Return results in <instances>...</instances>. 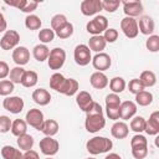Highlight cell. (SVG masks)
<instances>
[{"instance_id": "cell-1", "label": "cell", "mask_w": 159, "mask_h": 159, "mask_svg": "<svg viewBox=\"0 0 159 159\" xmlns=\"http://www.w3.org/2000/svg\"><path fill=\"white\" fill-rule=\"evenodd\" d=\"M86 122H84V127L86 130L89 133H97L101 129L104 128L106 125V119L103 116V109L101 107L99 103L93 102V104L91 106V108L86 112Z\"/></svg>"}, {"instance_id": "cell-2", "label": "cell", "mask_w": 159, "mask_h": 159, "mask_svg": "<svg viewBox=\"0 0 159 159\" xmlns=\"http://www.w3.org/2000/svg\"><path fill=\"white\" fill-rule=\"evenodd\" d=\"M112 147H113V142L107 137H93L86 143L87 152L91 153L92 155L107 153L112 149Z\"/></svg>"}, {"instance_id": "cell-3", "label": "cell", "mask_w": 159, "mask_h": 159, "mask_svg": "<svg viewBox=\"0 0 159 159\" xmlns=\"http://www.w3.org/2000/svg\"><path fill=\"white\" fill-rule=\"evenodd\" d=\"M86 29H87V32L92 34L93 36L101 35L102 32H104L108 29V20L103 15H97L91 21L87 22Z\"/></svg>"}, {"instance_id": "cell-4", "label": "cell", "mask_w": 159, "mask_h": 159, "mask_svg": "<svg viewBox=\"0 0 159 159\" xmlns=\"http://www.w3.org/2000/svg\"><path fill=\"white\" fill-rule=\"evenodd\" d=\"M66 61V52L61 47H55L50 51L48 58H47V65L50 70H60Z\"/></svg>"}, {"instance_id": "cell-5", "label": "cell", "mask_w": 159, "mask_h": 159, "mask_svg": "<svg viewBox=\"0 0 159 159\" xmlns=\"http://www.w3.org/2000/svg\"><path fill=\"white\" fill-rule=\"evenodd\" d=\"M73 58L78 66H87L92 61L91 50L88 48L87 45H83V43L77 45L73 51Z\"/></svg>"}, {"instance_id": "cell-6", "label": "cell", "mask_w": 159, "mask_h": 159, "mask_svg": "<svg viewBox=\"0 0 159 159\" xmlns=\"http://www.w3.org/2000/svg\"><path fill=\"white\" fill-rule=\"evenodd\" d=\"M20 42V35L15 30H7L4 36L0 40V47L2 50H12L17 47V43Z\"/></svg>"}, {"instance_id": "cell-7", "label": "cell", "mask_w": 159, "mask_h": 159, "mask_svg": "<svg viewBox=\"0 0 159 159\" xmlns=\"http://www.w3.org/2000/svg\"><path fill=\"white\" fill-rule=\"evenodd\" d=\"M120 29L123 31V34L125 35V37L128 39H134L138 36V22L133 17H128L125 16L124 19H122L120 21Z\"/></svg>"}, {"instance_id": "cell-8", "label": "cell", "mask_w": 159, "mask_h": 159, "mask_svg": "<svg viewBox=\"0 0 159 159\" xmlns=\"http://www.w3.org/2000/svg\"><path fill=\"white\" fill-rule=\"evenodd\" d=\"M2 106L6 111H9L10 113L12 114H19L22 112L24 109V99L21 97H17V96H10V97H6L2 102Z\"/></svg>"}, {"instance_id": "cell-9", "label": "cell", "mask_w": 159, "mask_h": 159, "mask_svg": "<svg viewBox=\"0 0 159 159\" xmlns=\"http://www.w3.org/2000/svg\"><path fill=\"white\" fill-rule=\"evenodd\" d=\"M39 147H40L41 153L45 154V155H47V157L55 155L58 152V149H60L58 142L56 139H53L52 137H45V138H42L40 140Z\"/></svg>"}, {"instance_id": "cell-10", "label": "cell", "mask_w": 159, "mask_h": 159, "mask_svg": "<svg viewBox=\"0 0 159 159\" xmlns=\"http://www.w3.org/2000/svg\"><path fill=\"white\" fill-rule=\"evenodd\" d=\"M25 119H26L25 122H26L29 125L34 127V128L37 129V130H41L42 124H43V122H45V119H43V113H42L40 109H37V108L30 109V111L26 113Z\"/></svg>"}, {"instance_id": "cell-11", "label": "cell", "mask_w": 159, "mask_h": 159, "mask_svg": "<svg viewBox=\"0 0 159 159\" xmlns=\"http://www.w3.org/2000/svg\"><path fill=\"white\" fill-rule=\"evenodd\" d=\"M5 4L10 6H15L22 12H32L37 9L39 2L35 0H5Z\"/></svg>"}, {"instance_id": "cell-12", "label": "cell", "mask_w": 159, "mask_h": 159, "mask_svg": "<svg viewBox=\"0 0 159 159\" xmlns=\"http://www.w3.org/2000/svg\"><path fill=\"white\" fill-rule=\"evenodd\" d=\"M102 10V0H83L81 2V12L84 16H92Z\"/></svg>"}, {"instance_id": "cell-13", "label": "cell", "mask_w": 159, "mask_h": 159, "mask_svg": "<svg viewBox=\"0 0 159 159\" xmlns=\"http://www.w3.org/2000/svg\"><path fill=\"white\" fill-rule=\"evenodd\" d=\"M92 65L98 72H103L111 67L112 60H111L109 55H107L104 52H99V53H96L94 57L92 58Z\"/></svg>"}, {"instance_id": "cell-14", "label": "cell", "mask_w": 159, "mask_h": 159, "mask_svg": "<svg viewBox=\"0 0 159 159\" xmlns=\"http://www.w3.org/2000/svg\"><path fill=\"white\" fill-rule=\"evenodd\" d=\"M123 5V11L128 17L139 16L143 12V4L140 1H120Z\"/></svg>"}, {"instance_id": "cell-15", "label": "cell", "mask_w": 159, "mask_h": 159, "mask_svg": "<svg viewBox=\"0 0 159 159\" xmlns=\"http://www.w3.org/2000/svg\"><path fill=\"white\" fill-rule=\"evenodd\" d=\"M12 60L17 66H24L30 60V51L25 46H17L12 51Z\"/></svg>"}, {"instance_id": "cell-16", "label": "cell", "mask_w": 159, "mask_h": 159, "mask_svg": "<svg viewBox=\"0 0 159 159\" xmlns=\"http://www.w3.org/2000/svg\"><path fill=\"white\" fill-rule=\"evenodd\" d=\"M137 113V104L132 101H124L119 106V118L120 119H130Z\"/></svg>"}, {"instance_id": "cell-17", "label": "cell", "mask_w": 159, "mask_h": 159, "mask_svg": "<svg viewBox=\"0 0 159 159\" xmlns=\"http://www.w3.org/2000/svg\"><path fill=\"white\" fill-rule=\"evenodd\" d=\"M144 132L149 135H157L159 133V112L155 111L149 116V119L145 120Z\"/></svg>"}, {"instance_id": "cell-18", "label": "cell", "mask_w": 159, "mask_h": 159, "mask_svg": "<svg viewBox=\"0 0 159 159\" xmlns=\"http://www.w3.org/2000/svg\"><path fill=\"white\" fill-rule=\"evenodd\" d=\"M93 102L94 101L92 99V96L87 91H80V93H77V96H76V103H77V106L84 113L91 108V106L93 104Z\"/></svg>"}, {"instance_id": "cell-19", "label": "cell", "mask_w": 159, "mask_h": 159, "mask_svg": "<svg viewBox=\"0 0 159 159\" xmlns=\"http://www.w3.org/2000/svg\"><path fill=\"white\" fill-rule=\"evenodd\" d=\"M89 82H91V86L96 89H103L108 86V77L103 73V72H93L89 77Z\"/></svg>"}, {"instance_id": "cell-20", "label": "cell", "mask_w": 159, "mask_h": 159, "mask_svg": "<svg viewBox=\"0 0 159 159\" xmlns=\"http://www.w3.org/2000/svg\"><path fill=\"white\" fill-rule=\"evenodd\" d=\"M32 99L36 104L40 106H47L51 102V94L45 88H37L32 92Z\"/></svg>"}, {"instance_id": "cell-21", "label": "cell", "mask_w": 159, "mask_h": 159, "mask_svg": "<svg viewBox=\"0 0 159 159\" xmlns=\"http://www.w3.org/2000/svg\"><path fill=\"white\" fill-rule=\"evenodd\" d=\"M154 20L150 16H142L139 19V24H138V30L143 34V35H148L150 36L154 32Z\"/></svg>"}, {"instance_id": "cell-22", "label": "cell", "mask_w": 159, "mask_h": 159, "mask_svg": "<svg viewBox=\"0 0 159 159\" xmlns=\"http://www.w3.org/2000/svg\"><path fill=\"white\" fill-rule=\"evenodd\" d=\"M106 40L103 39L102 35H96V36H92L89 40H88V48L91 51H94L97 53L102 52L104 48H106Z\"/></svg>"}, {"instance_id": "cell-23", "label": "cell", "mask_w": 159, "mask_h": 159, "mask_svg": "<svg viewBox=\"0 0 159 159\" xmlns=\"http://www.w3.org/2000/svg\"><path fill=\"white\" fill-rule=\"evenodd\" d=\"M78 87H80V84H78V82L75 78H66L65 82H63V86H62V88L60 91V93L71 97V96L77 93Z\"/></svg>"}, {"instance_id": "cell-24", "label": "cell", "mask_w": 159, "mask_h": 159, "mask_svg": "<svg viewBox=\"0 0 159 159\" xmlns=\"http://www.w3.org/2000/svg\"><path fill=\"white\" fill-rule=\"evenodd\" d=\"M111 133L117 139H124L129 133V128L124 122H116L111 128Z\"/></svg>"}, {"instance_id": "cell-25", "label": "cell", "mask_w": 159, "mask_h": 159, "mask_svg": "<svg viewBox=\"0 0 159 159\" xmlns=\"http://www.w3.org/2000/svg\"><path fill=\"white\" fill-rule=\"evenodd\" d=\"M32 55H34V57H35L36 61H39V62H43V61H46V60L48 58L50 50H48V47H47L46 45L40 43V45H36V46L34 47V50H32Z\"/></svg>"}, {"instance_id": "cell-26", "label": "cell", "mask_w": 159, "mask_h": 159, "mask_svg": "<svg viewBox=\"0 0 159 159\" xmlns=\"http://www.w3.org/2000/svg\"><path fill=\"white\" fill-rule=\"evenodd\" d=\"M41 132L46 137H53L58 132V123L55 119H47V120L43 122L42 128H41Z\"/></svg>"}, {"instance_id": "cell-27", "label": "cell", "mask_w": 159, "mask_h": 159, "mask_svg": "<svg viewBox=\"0 0 159 159\" xmlns=\"http://www.w3.org/2000/svg\"><path fill=\"white\" fill-rule=\"evenodd\" d=\"M11 133L14 134V135H16V137H20V135H22V134H25L26 132H27V123L24 120V119H20V118H17V119H15V120H12V123H11Z\"/></svg>"}, {"instance_id": "cell-28", "label": "cell", "mask_w": 159, "mask_h": 159, "mask_svg": "<svg viewBox=\"0 0 159 159\" xmlns=\"http://www.w3.org/2000/svg\"><path fill=\"white\" fill-rule=\"evenodd\" d=\"M37 80H39V76L35 71H25L22 80H21V84L26 88H31V87L36 86Z\"/></svg>"}, {"instance_id": "cell-29", "label": "cell", "mask_w": 159, "mask_h": 159, "mask_svg": "<svg viewBox=\"0 0 159 159\" xmlns=\"http://www.w3.org/2000/svg\"><path fill=\"white\" fill-rule=\"evenodd\" d=\"M139 81L142 82V84L145 87H153L155 83H157V76L153 71H143L140 73V77H139Z\"/></svg>"}, {"instance_id": "cell-30", "label": "cell", "mask_w": 159, "mask_h": 159, "mask_svg": "<svg viewBox=\"0 0 159 159\" xmlns=\"http://www.w3.org/2000/svg\"><path fill=\"white\" fill-rule=\"evenodd\" d=\"M16 142H17L19 148H20L21 150H25V152L31 150L32 147H34V138H32V135H30V134H27V133H25V134L17 137V140H16Z\"/></svg>"}, {"instance_id": "cell-31", "label": "cell", "mask_w": 159, "mask_h": 159, "mask_svg": "<svg viewBox=\"0 0 159 159\" xmlns=\"http://www.w3.org/2000/svg\"><path fill=\"white\" fill-rule=\"evenodd\" d=\"M1 155L4 159H22L21 152L11 145H4L1 148Z\"/></svg>"}, {"instance_id": "cell-32", "label": "cell", "mask_w": 159, "mask_h": 159, "mask_svg": "<svg viewBox=\"0 0 159 159\" xmlns=\"http://www.w3.org/2000/svg\"><path fill=\"white\" fill-rule=\"evenodd\" d=\"M109 88L113 93H120L125 89V81L122 77H113L109 82Z\"/></svg>"}, {"instance_id": "cell-33", "label": "cell", "mask_w": 159, "mask_h": 159, "mask_svg": "<svg viewBox=\"0 0 159 159\" xmlns=\"http://www.w3.org/2000/svg\"><path fill=\"white\" fill-rule=\"evenodd\" d=\"M135 102L142 107H147L153 102V94L148 91H142L135 94Z\"/></svg>"}, {"instance_id": "cell-34", "label": "cell", "mask_w": 159, "mask_h": 159, "mask_svg": "<svg viewBox=\"0 0 159 159\" xmlns=\"http://www.w3.org/2000/svg\"><path fill=\"white\" fill-rule=\"evenodd\" d=\"M41 25H42V21H41V19H40L39 16H36V15L30 14V15H27L26 19H25V26H26L29 30H31V31L39 30V29L41 27Z\"/></svg>"}, {"instance_id": "cell-35", "label": "cell", "mask_w": 159, "mask_h": 159, "mask_svg": "<svg viewBox=\"0 0 159 159\" xmlns=\"http://www.w3.org/2000/svg\"><path fill=\"white\" fill-rule=\"evenodd\" d=\"M65 80H66V78H65L63 75L56 72V73H53V75L51 76V78H50V87H51L52 89H55L56 92H60L61 88H62V86H63Z\"/></svg>"}, {"instance_id": "cell-36", "label": "cell", "mask_w": 159, "mask_h": 159, "mask_svg": "<svg viewBox=\"0 0 159 159\" xmlns=\"http://www.w3.org/2000/svg\"><path fill=\"white\" fill-rule=\"evenodd\" d=\"M144 128H145V119L143 117L137 116L130 120V129L137 134H140L142 132H144Z\"/></svg>"}, {"instance_id": "cell-37", "label": "cell", "mask_w": 159, "mask_h": 159, "mask_svg": "<svg viewBox=\"0 0 159 159\" xmlns=\"http://www.w3.org/2000/svg\"><path fill=\"white\" fill-rule=\"evenodd\" d=\"M67 17L63 15V14H57L55 15L52 19H51V30L53 31H57L60 30L62 26H65L67 24Z\"/></svg>"}, {"instance_id": "cell-38", "label": "cell", "mask_w": 159, "mask_h": 159, "mask_svg": "<svg viewBox=\"0 0 159 159\" xmlns=\"http://www.w3.org/2000/svg\"><path fill=\"white\" fill-rule=\"evenodd\" d=\"M25 73V70L21 67V66H16L14 68L10 70V81L15 84V83H21V80H22V76Z\"/></svg>"}, {"instance_id": "cell-39", "label": "cell", "mask_w": 159, "mask_h": 159, "mask_svg": "<svg viewBox=\"0 0 159 159\" xmlns=\"http://www.w3.org/2000/svg\"><path fill=\"white\" fill-rule=\"evenodd\" d=\"M15 89L14 83L10 80H1L0 81V96H5L9 97V94H11Z\"/></svg>"}, {"instance_id": "cell-40", "label": "cell", "mask_w": 159, "mask_h": 159, "mask_svg": "<svg viewBox=\"0 0 159 159\" xmlns=\"http://www.w3.org/2000/svg\"><path fill=\"white\" fill-rule=\"evenodd\" d=\"M53 39H55V31L53 30H51V29H42V30H40V32H39V40L43 45L53 41Z\"/></svg>"}, {"instance_id": "cell-41", "label": "cell", "mask_w": 159, "mask_h": 159, "mask_svg": "<svg viewBox=\"0 0 159 159\" xmlns=\"http://www.w3.org/2000/svg\"><path fill=\"white\" fill-rule=\"evenodd\" d=\"M73 34V25L71 22H67L65 26H62L60 30L55 31V35H57L60 39L65 40V39H68L70 36H72Z\"/></svg>"}, {"instance_id": "cell-42", "label": "cell", "mask_w": 159, "mask_h": 159, "mask_svg": "<svg viewBox=\"0 0 159 159\" xmlns=\"http://www.w3.org/2000/svg\"><path fill=\"white\" fill-rule=\"evenodd\" d=\"M145 47L150 52H158L159 51V36L158 35H150L145 41Z\"/></svg>"}, {"instance_id": "cell-43", "label": "cell", "mask_w": 159, "mask_h": 159, "mask_svg": "<svg viewBox=\"0 0 159 159\" xmlns=\"http://www.w3.org/2000/svg\"><path fill=\"white\" fill-rule=\"evenodd\" d=\"M132 155L135 159H144L148 155V145H137L132 147Z\"/></svg>"}, {"instance_id": "cell-44", "label": "cell", "mask_w": 159, "mask_h": 159, "mask_svg": "<svg viewBox=\"0 0 159 159\" xmlns=\"http://www.w3.org/2000/svg\"><path fill=\"white\" fill-rule=\"evenodd\" d=\"M128 89H129L130 93L137 94V93L144 91V86L142 84V82L139 81V78H133V80H130L129 83H128Z\"/></svg>"}, {"instance_id": "cell-45", "label": "cell", "mask_w": 159, "mask_h": 159, "mask_svg": "<svg viewBox=\"0 0 159 159\" xmlns=\"http://www.w3.org/2000/svg\"><path fill=\"white\" fill-rule=\"evenodd\" d=\"M119 5H120L119 0H103L102 1V10H106L107 12H114Z\"/></svg>"}, {"instance_id": "cell-46", "label": "cell", "mask_w": 159, "mask_h": 159, "mask_svg": "<svg viewBox=\"0 0 159 159\" xmlns=\"http://www.w3.org/2000/svg\"><path fill=\"white\" fill-rule=\"evenodd\" d=\"M122 103L120 98L116 93H111L106 97V107H119Z\"/></svg>"}, {"instance_id": "cell-47", "label": "cell", "mask_w": 159, "mask_h": 159, "mask_svg": "<svg viewBox=\"0 0 159 159\" xmlns=\"http://www.w3.org/2000/svg\"><path fill=\"white\" fill-rule=\"evenodd\" d=\"M12 120L7 116H0V133H7L11 129Z\"/></svg>"}, {"instance_id": "cell-48", "label": "cell", "mask_w": 159, "mask_h": 159, "mask_svg": "<svg viewBox=\"0 0 159 159\" xmlns=\"http://www.w3.org/2000/svg\"><path fill=\"white\" fill-rule=\"evenodd\" d=\"M103 39L106 40V42L113 43V42L118 39V31H117L116 29H107V30L104 31Z\"/></svg>"}, {"instance_id": "cell-49", "label": "cell", "mask_w": 159, "mask_h": 159, "mask_svg": "<svg viewBox=\"0 0 159 159\" xmlns=\"http://www.w3.org/2000/svg\"><path fill=\"white\" fill-rule=\"evenodd\" d=\"M137 145H148L147 138L142 134H135L130 140V147H137Z\"/></svg>"}, {"instance_id": "cell-50", "label": "cell", "mask_w": 159, "mask_h": 159, "mask_svg": "<svg viewBox=\"0 0 159 159\" xmlns=\"http://www.w3.org/2000/svg\"><path fill=\"white\" fill-rule=\"evenodd\" d=\"M106 114L109 119H119V107H106Z\"/></svg>"}, {"instance_id": "cell-51", "label": "cell", "mask_w": 159, "mask_h": 159, "mask_svg": "<svg viewBox=\"0 0 159 159\" xmlns=\"http://www.w3.org/2000/svg\"><path fill=\"white\" fill-rule=\"evenodd\" d=\"M9 73H10L9 65L5 61H0V80H4L5 77H7Z\"/></svg>"}, {"instance_id": "cell-52", "label": "cell", "mask_w": 159, "mask_h": 159, "mask_svg": "<svg viewBox=\"0 0 159 159\" xmlns=\"http://www.w3.org/2000/svg\"><path fill=\"white\" fill-rule=\"evenodd\" d=\"M22 159H40V157H39V154H37V152H35V150H27V152H25V154L22 155Z\"/></svg>"}, {"instance_id": "cell-53", "label": "cell", "mask_w": 159, "mask_h": 159, "mask_svg": "<svg viewBox=\"0 0 159 159\" xmlns=\"http://www.w3.org/2000/svg\"><path fill=\"white\" fill-rule=\"evenodd\" d=\"M7 27V24H6V20L4 17V15L0 12V32H4Z\"/></svg>"}, {"instance_id": "cell-54", "label": "cell", "mask_w": 159, "mask_h": 159, "mask_svg": "<svg viewBox=\"0 0 159 159\" xmlns=\"http://www.w3.org/2000/svg\"><path fill=\"white\" fill-rule=\"evenodd\" d=\"M104 159H122V158H120V155L117 154V153H109Z\"/></svg>"}, {"instance_id": "cell-55", "label": "cell", "mask_w": 159, "mask_h": 159, "mask_svg": "<svg viewBox=\"0 0 159 159\" xmlns=\"http://www.w3.org/2000/svg\"><path fill=\"white\" fill-rule=\"evenodd\" d=\"M158 139H159V137H157V138H155V145H157V147L159 145V140H158Z\"/></svg>"}, {"instance_id": "cell-56", "label": "cell", "mask_w": 159, "mask_h": 159, "mask_svg": "<svg viewBox=\"0 0 159 159\" xmlns=\"http://www.w3.org/2000/svg\"><path fill=\"white\" fill-rule=\"evenodd\" d=\"M87 159H96V158H93V157H91V158H87Z\"/></svg>"}, {"instance_id": "cell-57", "label": "cell", "mask_w": 159, "mask_h": 159, "mask_svg": "<svg viewBox=\"0 0 159 159\" xmlns=\"http://www.w3.org/2000/svg\"><path fill=\"white\" fill-rule=\"evenodd\" d=\"M46 159H52V158H46Z\"/></svg>"}]
</instances>
